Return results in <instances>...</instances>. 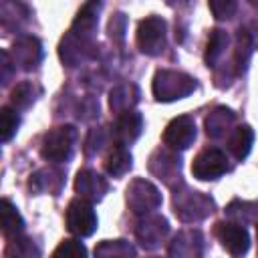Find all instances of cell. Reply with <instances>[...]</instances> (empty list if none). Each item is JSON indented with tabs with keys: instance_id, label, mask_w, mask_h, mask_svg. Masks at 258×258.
Wrapping results in <instances>:
<instances>
[{
	"instance_id": "cell-1",
	"label": "cell",
	"mask_w": 258,
	"mask_h": 258,
	"mask_svg": "<svg viewBox=\"0 0 258 258\" xmlns=\"http://www.w3.org/2000/svg\"><path fill=\"white\" fill-rule=\"evenodd\" d=\"M196 83L191 77L175 71H159L153 79V95L157 101H175L194 91Z\"/></svg>"
},
{
	"instance_id": "cell-2",
	"label": "cell",
	"mask_w": 258,
	"mask_h": 258,
	"mask_svg": "<svg viewBox=\"0 0 258 258\" xmlns=\"http://www.w3.org/2000/svg\"><path fill=\"white\" fill-rule=\"evenodd\" d=\"M75 137H77V131L71 125H62V127L50 129L42 137V147H40L42 157L48 159V161H54V163L67 161L71 157V153H73Z\"/></svg>"
},
{
	"instance_id": "cell-3",
	"label": "cell",
	"mask_w": 258,
	"mask_h": 258,
	"mask_svg": "<svg viewBox=\"0 0 258 258\" xmlns=\"http://www.w3.org/2000/svg\"><path fill=\"white\" fill-rule=\"evenodd\" d=\"M67 228L71 234L85 238L91 236L97 228V216L95 210L91 206V202H87L85 198H77L69 204L67 208Z\"/></svg>"
},
{
	"instance_id": "cell-4",
	"label": "cell",
	"mask_w": 258,
	"mask_h": 258,
	"mask_svg": "<svg viewBox=\"0 0 258 258\" xmlns=\"http://www.w3.org/2000/svg\"><path fill=\"white\" fill-rule=\"evenodd\" d=\"M228 171V157L222 149L218 147H206L202 149L194 163H191V173L198 179H216Z\"/></svg>"
},
{
	"instance_id": "cell-5",
	"label": "cell",
	"mask_w": 258,
	"mask_h": 258,
	"mask_svg": "<svg viewBox=\"0 0 258 258\" xmlns=\"http://www.w3.org/2000/svg\"><path fill=\"white\" fill-rule=\"evenodd\" d=\"M137 46L145 54H159L165 46V22L159 16H149L139 22Z\"/></svg>"
},
{
	"instance_id": "cell-6",
	"label": "cell",
	"mask_w": 258,
	"mask_h": 258,
	"mask_svg": "<svg viewBox=\"0 0 258 258\" xmlns=\"http://www.w3.org/2000/svg\"><path fill=\"white\" fill-rule=\"evenodd\" d=\"M196 139V123L191 117H175L163 131V141L171 149H187Z\"/></svg>"
},
{
	"instance_id": "cell-7",
	"label": "cell",
	"mask_w": 258,
	"mask_h": 258,
	"mask_svg": "<svg viewBox=\"0 0 258 258\" xmlns=\"http://www.w3.org/2000/svg\"><path fill=\"white\" fill-rule=\"evenodd\" d=\"M216 236L222 242V246L234 256H240V254L248 252V248H250V238H248L246 228H242L236 222H218Z\"/></svg>"
},
{
	"instance_id": "cell-8",
	"label": "cell",
	"mask_w": 258,
	"mask_h": 258,
	"mask_svg": "<svg viewBox=\"0 0 258 258\" xmlns=\"http://www.w3.org/2000/svg\"><path fill=\"white\" fill-rule=\"evenodd\" d=\"M127 202H129V206L133 208L135 214H147V212H151L159 206L161 198H159V191L149 181L137 179L127 189Z\"/></svg>"
},
{
	"instance_id": "cell-9",
	"label": "cell",
	"mask_w": 258,
	"mask_h": 258,
	"mask_svg": "<svg viewBox=\"0 0 258 258\" xmlns=\"http://www.w3.org/2000/svg\"><path fill=\"white\" fill-rule=\"evenodd\" d=\"M212 200L204 198L200 191H187L185 198L175 196V214L181 220H200L204 214L212 212Z\"/></svg>"
},
{
	"instance_id": "cell-10",
	"label": "cell",
	"mask_w": 258,
	"mask_h": 258,
	"mask_svg": "<svg viewBox=\"0 0 258 258\" xmlns=\"http://www.w3.org/2000/svg\"><path fill=\"white\" fill-rule=\"evenodd\" d=\"M75 189L81 194V198L101 200L103 194L107 191V181L99 173H95L91 169H85V171H79L77 181H75Z\"/></svg>"
},
{
	"instance_id": "cell-11",
	"label": "cell",
	"mask_w": 258,
	"mask_h": 258,
	"mask_svg": "<svg viewBox=\"0 0 258 258\" xmlns=\"http://www.w3.org/2000/svg\"><path fill=\"white\" fill-rule=\"evenodd\" d=\"M141 127H143V119L139 113L135 111H125L119 119H117V125H115V137L121 145H127L131 141H135L141 133Z\"/></svg>"
},
{
	"instance_id": "cell-12",
	"label": "cell",
	"mask_w": 258,
	"mask_h": 258,
	"mask_svg": "<svg viewBox=\"0 0 258 258\" xmlns=\"http://www.w3.org/2000/svg\"><path fill=\"white\" fill-rule=\"evenodd\" d=\"M167 234V222L159 216L145 218V222L137 228V236L143 246H155Z\"/></svg>"
},
{
	"instance_id": "cell-13",
	"label": "cell",
	"mask_w": 258,
	"mask_h": 258,
	"mask_svg": "<svg viewBox=\"0 0 258 258\" xmlns=\"http://www.w3.org/2000/svg\"><path fill=\"white\" fill-rule=\"evenodd\" d=\"M20 62L24 69H32L40 60V44L36 38H22L14 44V62Z\"/></svg>"
},
{
	"instance_id": "cell-14",
	"label": "cell",
	"mask_w": 258,
	"mask_h": 258,
	"mask_svg": "<svg viewBox=\"0 0 258 258\" xmlns=\"http://www.w3.org/2000/svg\"><path fill=\"white\" fill-rule=\"evenodd\" d=\"M234 121V113L230 109H224V107H218L216 111H212L208 117H206V133L214 139H220L226 135L228 127L232 125Z\"/></svg>"
},
{
	"instance_id": "cell-15",
	"label": "cell",
	"mask_w": 258,
	"mask_h": 258,
	"mask_svg": "<svg viewBox=\"0 0 258 258\" xmlns=\"http://www.w3.org/2000/svg\"><path fill=\"white\" fill-rule=\"evenodd\" d=\"M99 0H89L81 10H79V14H77V18H75V24H73V32H77V34H89L93 28H95V24H97V14H99Z\"/></svg>"
},
{
	"instance_id": "cell-16",
	"label": "cell",
	"mask_w": 258,
	"mask_h": 258,
	"mask_svg": "<svg viewBox=\"0 0 258 258\" xmlns=\"http://www.w3.org/2000/svg\"><path fill=\"white\" fill-rule=\"evenodd\" d=\"M252 141H254L252 129L248 125H242V127H236V131L232 133V137L228 141V147H230V151L234 153L236 159H244L252 149Z\"/></svg>"
},
{
	"instance_id": "cell-17",
	"label": "cell",
	"mask_w": 258,
	"mask_h": 258,
	"mask_svg": "<svg viewBox=\"0 0 258 258\" xmlns=\"http://www.w3.org/2000/svg\"><path fill=\"white\" fill-rule=\"evenodd\" d=\"M24 230V222L10 200H2V234L6 238H16Z\"/></svg>"
},
{
	"instance_id": "cell-18",
	"label": "cell",
	"mask_w": 258,
	"mask_h": 258,
	"mask_svg": "<svg viewBox=\"0 0 258 258\" xmlns=\"http://www.w3.org/2000/svg\"><path fill=\"white\" fill-rule=\"evenodd\" d=\"M105 167H107V171L111 175H123L125 171H129V167H131V155L125 149V145L117 143L113 147V151L109 153V157L105 161Z\"/></svg>"
},
{
	"instance_id": "cell-19",
	"label": "cell",
	"mask_w": 258,
	"mask_h": 258,
	"mask_svg": "<svg viewBox=\"0 0 258 258\" xmlns=\"http://www.w3.org/2000/svg\"><path fill=\"white\" fill-rule=\"evenodd\" d=\"M226 44H228L226 32L224 30H212V34L208 38V46H206V62H208V67H214L216 64V60L224 52Z\"/></svg>"
},
{
	"instance_id": "cell-20",
	"label": "cell",
	"mask_w": 258,
	"mask_h": 258,
	"mask_svg": "<svg viewBox=\"0 0 258 258\" xmlns=\"http://www.w3.org/2000/svg\"><path fill=\"white\" fill-rule=\"evenodd\" d=\"M16 127H18V115L14 113V109L2 107L0 109V133H2V141H10V137L16 133Z\"/></svg>"
},
{
	"instance_id": "cell-21",
	"label": "cell",
	"mask_w": 258,
	"mask_h": 258,
	"mask_svg": "<svg viewBox=\"0 0 258 258\" xmlns=\"http://www.w3.org/2000/svg\"><path fill=\"white\" fill-rule=\"evenodd\" d=\"M208 4H210V10H212L214 18L226 20V18L234 16L236 6H238V0H208Z\"/></svg>"
},
{
	"instance_id": "cell-22",
	"label": "cell",
	"mask_w": 258,
	"mask_h": 258,
	"mask_svg": "<svg viewBox=\"0 0 258 258\" xmlns=\"http://www.w3.org/2000/svg\"><path fill=\"white\" fill-rule=\"evenodd\" d=\"M12 105L16 109H22V107H28L32 103V87L28 83H22V85H16L14 91H12V97H10Z\"/></svg>"
},
{
	"instance_id": "cell-23",
	"label": "cell",
	"mask_w": 258,
	"mask_h": 258,
	"mask_svg": "<svg viewBox=\"0 0 258 258\" xmlns=\"http://www.w3.org/2000/svg\"><path fill=\"white\" fill-rule=\"evenodd\" d=\"M52 254L54 256H85L87 248L77 240H62Z\"/></svg>"
},
{
	"instance_id": "cell-24",
	"label": "cell",
	"mask_w": 258,
	"mask_h": 258,
	"mask_svg": "<svg viewBox=\"0 0 258 258\" xmlns=\"http://www.w3.org/2000/svg\"><path fill=\"white\" fill-rule=\"evenodd\" d=\"M95 254H135V250L123 240H115V242H103L99 248H95Z\"/></svg>"
},
{
	"instance_id": "cell-25",
	"label": "cell",
	"mask_w": 258,
	"mask_h": 258,
	"mask_svg": "<svg viewBox=\"0 0 258 258\" xmlns=\"http://www.w3.org/2000/svg\"><path fill=\"white\" fill-rule=\"evenodd\" d=\"M185 2H189V0H167V4H171V6H177V4H185Z\"/></svg>"
},
{
	"instance_id": "cell-26",
	"label": "cell",
	"mask_w": 258,
	"mask_h": 258,
	"mask_svg": "<svg viewBox=\"0 0 258 258\" xmlns=\"http://www.w3.org/2000/svg\"><path fill=\"white\" fill-rule=\"evenodd\" d=\"M256 236H258V226H256Z\"/></svg>"
},
{
	"instance_id": "cell-27",
	"label": "cell",
	"mask_w": 258,
	"mask_h": 258,
	"mask_svg": "<svg viewBox=\"0 0 258 258\" xmlns=\"http://www.w3.org/2000/svg\"><path fill=\"white\" fill-rule=\"evenodd\" d=\"M250 2H258V0H250Z\"/></svg>"
}]
</instances>
